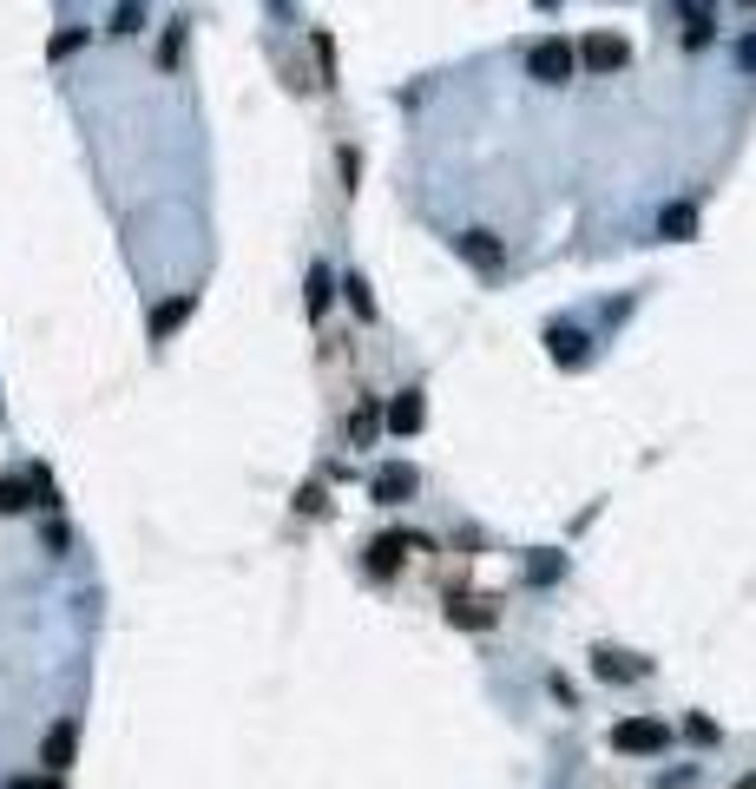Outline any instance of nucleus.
<instances>
[{
    "label": "nucleus",
    "mask_w": 756,
    "mask_h": 789,
    "mask_svg": "<svg viewBox=\"0 0 756 789\" xmlns=\"http://www.w3.org/2000/svg\"><path fill=\"white\" fill-rule=\"evenodd\" d=\"M665 743H671V730L658 718H625L612 730V750H625V757H665Z\"/></svg>",
    "instance_id": "1"
},
{
    "label": "nucleus",
    "mask_w": 756,
    "mask_h": 789,
    "mask_svg": "<svg viewBox=\"0 0 756 789\" xmlns=\"http://www.w3.org/2000/svg\"><path fill=\"white\" fill-rule=\"evenodd\" d=\"M572 67H579V60H572V47H566V40H540V47L527 53V72H533L540 86H559V79H572Z\"/></svg>",
    "instance_id": "2"
},
{
    "label": "nucleus",
    "mask_w": 756,
    "mask_h": 789,
    "mask_svg": "<svg viewBox=\"0 0 756 789\" xmlns=\"http://www.w3.org/2000/svg\"><path fill=\"white\" fill-rule=\"evenodd\" d=\"M454 250H461L474 270H500V264H507V244H500L493 230H461V237H454Z\"/></svg>",
    "instance_id": "3"
},
{
    "label": "nucleus",
    "mask_w": 756,
    "mask_h": 789,
    "mask_svg": "<svg viewBox=\"0 0 756 789\" xmlns=\"http://www.w3.org/2000/svg\"><path fill=\"white\" fill-rule=\"evenodd\" d=\"M72 750H79V730H72V723H53V730H47V743H40V763H47L53 777H67Z\"/></svg>",
    "instance_id": "4"
},
{
    "label": "nucleus",
    "mask_w": 756,
    "mask_h": 789,
    "mask_svg": "<svg viewBox=\"0 0 756 789\" xmlns=\"http://www.w3.org/2000/svg\"><path fill=\"white\" fill-rule=\"evenodd\" d=\"M547 349H552V362L579 368V362H586V329H572V323H552V329H547Z\"/></svg>",
    "instance_id": "5"
},
{
    "label": "nucleus",
    "mask_w": 756,
    "mask_h": 789,
    "mask_svg": "<svg viewBox=\"0 0 756 789\" xmlns=\"http://www.w3.org/2000/svg\"><path fill=\"white\" fill-rule=\"evenodd\" d=\"M192 309H198V296H171V303H158V309H151V343H165Z\"/></svg>",
    "instance_id": "6"
},
{
    "label": "nucleus",
    "mask_w": 756,
    "mask_h": 789,
    "mask_svg": "<svg viewBox=\"0 0 756 789\" xmlns=\"http://www.w3.org/2000/svg\"><path fill=\"white\" fill-rule=\"evenodd\" d=\"M414 494V467H382V474H375V501L382 506H402Z\"/></svg>",
    "instance_id": "7"
},
{
    "label": "nucleus",
    "mask_w": 756,
    "mask_h": 789,
    "mask_svg": "<svg viewBox=\"0 0 756 789\" xmlns=\"http://www.w3.org/2000/svg\"><path fill=\"white\" fill-rule=\"evenodd\" d=\"M409 546H421V540H395V533H389V540H375V546H369V573L389 579L395 566H402V553H409Z\"/></svg>",
    "instance_id": "8"
},
{
    "label": "nucleus",
    "mask_w": 756,
    "mask_h": 789,
    "mask_svg": "<svg viewBox=\"0 0 756 789\" xmlns=\"http://www.w3.org/2000/svg\"><path fill=\"white\" fill-rule=\"evenodd\" d=\"M421 422H428V408H421V388H409V395H395V402H389V428H395V434H414Z\"/></svg>",
    "instance_id": "9"
},
{
    "label": "nucleus",
    "mask_w": 756,
    "mask_h": 789,
    "mask_svg": "<svg viewBox=\"0 0 756 789\" xmlns=\"http://www.w3.org/2000/svg\"><path fill=\"white\" fill-rule=\"evenodd\" d=\"M448 625L487 632V625H493V605H487V599H448Z\"/></svg>",
    "instance_id": "10"
},
{
    "label": "nucleus",
    "mask_w": 756,
    "mask_h": 789,
    "mask_svg": "<svg viewBox=\"0 0 756 789\" xmlns=\"http://www.w3.org/2000/svg\"><path fill=\"white\" fill-rule=\"evenodd\" d=\"M586 67H592V72L625 67V40H612V33H592V40H586Z\"/></svg>",
    "instance_id": "11"
},
{
    "label": "nucleus",
    "mask_w": 756,
    "mask_h": 789,
    "mask_svg": "<svg viewBox=\"0 0 756 789\" xmlns=\"http://www.w3.org/2000/svg\"><path fill=\"white\" fill-rule=\"evenodd\" d=\"M592 671H599L606 684H612V678H645V664H638V658H625V651H599V658H592Z\"/></svg>",
    "instance_id": "12"
},
{
    "label": "nucleus",
    "mask_w": 756,
    "mask_h": 789,
    "mask_svg": "<svg viewBox=\"0 0 756 789\" xmlns=\"http://www.w3.org/2000/svg\"><path fill=\"white\" fill-rule=\"evenodd\" d=\"M658 230L685 244V237H697V211H690V205H665V217H658Z\"/></svg>",
    "instance_id": "13"
},
{
    "label": "nucleus",
    "mask_w": 756,
    "mask_h": 789,
    "mask_svg": "<svg viewBox=\"0 0 756 789\" xmlns=\"http://www.w3.org/2000/svg\"><path fill=\"white\" fill-rule=\"evenodd\" d=\"M685 47H690V53H704V47H710V13H704V0H690V27H685Z\"/></svg>",
    "instance_id": "14"
},
{
    "label": "nucleus",
    "mask_w": 756,
    "mask_h": 789,
    "mask_svg": "<svg viewBox=\"0 0 756 789\" xmlns=\"http://www.w3.org/2000/svg\"><path fill=\"white\" fill-rule=\"evenodd\" d=\"M33 506V481H0V513H27Z\"/></svg>",
    "instance_id": "15"
},
{
    "label": "nucleus",
    "mask_w": 756,
    "mask_h": 789,
    "mask_svg": "<svg viewBox=\"0 0 756 789\" xmlns=\"http://www.w3.org/2000/svg\"><path fill=\"white\" fill-rule=\"evenodd\" d=\"M323 309H330V270L316 264V270H310V316H323Z\"/></svg>",
    "instance_id": "16"
},
{
    "label": "nucleus",
    "mask_w": 756,
    "mask_h": 789,
    "mask_svg": "<svg viewBox=\"0 0 756 789\" xmlns=\"http://www.w3.org/2000/svg\"><path fill=\"white\" fill-rule=\"evenodd\" d=\"M375 422H382V415H375V402H362V408H355V422H348V441L362 447V441L375 434Z\"/></svg>",
    "instance_id": "17"
},
{
    "label": "nucleus",
    "mask_w": 756,
    "mask_h": 789,
    "mask_svg": "<svg viewBox=\"0 0 756 789\" xmlns=\"http://www.w3.org/2000/svg\"><path fill=\"white\" fill-rule=\"evenodd\" d=\"M79 47H86V33H79V27H67V33H53V47H47V60H72Z\"/></svg>",
    "instance_id": "18"
},
{
    "label": "nucleus",
    "mask_w": 756,
    "mask_h": 789,
    "mask_svg": "<svg viewBox=\"0 0 756 789\" xmlns=\"http://www.w3.org/2000/svg\"><path fill=\"white\" fill-rule=\"evenodd\" d=\"M138 20H145V0H119V13H112V33H138Z\"/></svg>",
    "instance_id": "19"
},
{
    "label": "nucleus",
    "mask_w": 756,
    "mask_h": 789,
    "mask_svg": "<svg viewBox=\"0 0 756 789\" xmlns=\"http://www.w3.org/2000/svg\"><path fill=\"white\" fill-rule=\"evenodd\" d=\"M348 303H355V316H362V323H369V316H375V296H369V284H362V277H348Z\"/></svg>",
    "instance_id": "20"
},
{
    "label": "nucleus",
    "mask_w": 756,
    "mask_h": 789,
    "mask_svg": "<svg viewBox=\"0 0 756 789\" xmlns=\"http://www.w3.org/2000/svg\"><path fill=\"white\" fill-rule=\"evenodd\" d=\"M178 53H185V27H171V33H165V47H158V67H178Z\"/></svg>",
    "instance_id": "21"
},
{
    "label": "nucleus",
    "mask_w": 756,
    "mask_h": 789,
    "mask_svg": "<svg viewBox=\"0 0 756 789\" xmlns=\"http://www.w3.org/2000/svg\"><path fill=\"white\" fill-rule=\"evenodd\" d=\"M7 789H60V777H53V770H47V777H13Z\"/></svg>",
    "instance_id": "22"
},
{
    "label": "nucleus",
    "mask_w": 756,
    "mask_h": 789,
    "mask_svg": "<svg viewBox=\"0 0 756 789\" xmlns=\"http://www.w3.org/2000/svg\"><path fill=\"white\" fill-rule=\"evenodd\" d=\"M737 60H744V72H756V33L744 40V47H737Z\"/></svg>",
    "instance_id": "23"
},
{
    "label": "nucleus",
    "mask_w": 756,
    "mask_h": 789,
    "mask_svg": "<svg viewBox=\"0 0 756 789\" xmlns=\"http://www.w3.org/2000/svg\"><path fill=\"white\" fill-rule=\"evenodd\" d=\"M737 789H756V777H744V783H737Z\"/></svg>",
    "instance_id": "24"
},
{
    "label": "nucleus",
    "mask_w": 756,
    "mask_h": 789,
    "mask_svg": "<svg viewBox=\"0 0 756 789\" xmlns=\"http://www.w3.org/2000/svg\"><path fill=\"white\" fill-rule=\"evenodd\" d=\"M533 7H552V0H533Z\"/></svg>",
    "instance_id": "25"
}]
</instances>
